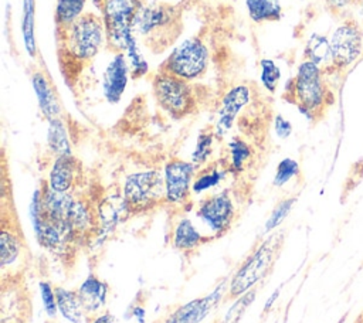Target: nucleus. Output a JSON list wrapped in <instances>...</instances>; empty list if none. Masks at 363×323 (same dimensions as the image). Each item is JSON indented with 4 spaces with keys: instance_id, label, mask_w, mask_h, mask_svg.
I'll return each instance as SVG.
<instances>
[{
    "instance_id": "12",
    "label": "nucleus",
    "mask_w": 363,
    "mask_h": 323,
    "mask_svg": "<svg viewBox=\"0 0 363 323\" xmlns=\"http://www.w3.org/2000/svg\"><path fill=\"white\" fill-rule=\"evenodd\" d=\"M196 214L208 225L216 238L225 235L237 218V208L230 190L213 193L200 200Z\"/></svg>"
},
{
    "instance_id": "21",
    "label": "nucleus",
    "mask_w": 363,
    "mask_h": 323,
    "mask_svg": "<svg viewBox=\"0 0 363 323\" xmlns=\"http://www.w3.org/2000/svg\"><path fill=\"white\" fill-rule=\"evenodd\" d=\"M55 296L58 312L65 320L71 323H82L84 320H88L86 312L82 306L77 289L71 290L62 286H55Z\"/></svg>"
},
{
    "instance_id": "11",
    "label": "nucleus",
    "mask_w": 363,
    "mask_h": 323,
    "mask_svg": "<svg viewBox=\"0 0 363 323\" xmlns=\"http://www.w3.org/2000/svg\"><path fill=\"white\" fill-rule=\"evenodd\" d=\"M193 162H186L179 157L170 159L163 169L166 205L174 210H186L191 205L193 180L197 171Z\"/></svg>"
},
{
    "instance_id": "10",
    "label": "nucleus",
    "mask_w": 363,
    "mask_h": 323,
    "mask_svg": "<svg viewBox=\"0 0 363 323\" xmlns=\"http://www.w3.org/2000/svg\"><path fill=\"white\" fill-rule=\"evenodd\" d=\"M0 285L1 323H30L33 316V302L24 280V272L1 275Z\"/></svg>"
},
{
    "instance_id": "31",
    "label": "nucleus",
    "mask_w": 363,
    "mask_h": 323,
    "mask_svg": "<svg viewBox=\"0 0 363 323\" xmlns=\"http://www.w3.org/2000/svg\"><path fill=\"white\" fill-rule=\"evenodd\" d=\"M298 174H299V164H298V162L294 160V159L286 157V159H284V160H281L278 163L272 183H274L275 187H282L289 180L296 177Z\"/></svg>"
},
{
    "instance_id": "4",
    "label": "nucleus",
    "mask_w": 363,
    "mask_h": 323,
    "mask_svg": "<svg viewBox=\"0 0 363 323\" xmlns=\"http://www.w3.org/2000/svg\"><path fill=\"white\" fill-rule=\"evenodd\" d=\"M182 28V11L179 7L152 3L143 4L139 10L133 24V34L152 52L159 54L177 40Z\"/></svg>"
},
{
    "instance_id": "33",
    "label": "nucleus",
    "mask_w": 363,
    "mask_h": 323,
    "mask_svg": "<svg viewBox=\"0 0 363 323\" xmlns=\"http://www.w3.org/2000/svg\"><path fill=\"white\" fill-rule=\"evenodd\" d=\"M38 288H40V292H41V299H43L45 313L50 317H54L57 314V310H58L57 296H55V286H52L47 279H44V280H40Z\"/></svg>"
},
{
    "instance_id": "23",
    "label": "nucleus",
    "mask_w": 363,
    "mask_h": 323,
    "mask_svg": "<svg viewBox=\"0 0 363 323\" xmlns=\"http://www.w3.org/2000/svg\"><path fill=\"white\" fill-rule=\"evenodd\" d=\"M86 0H57L55 4V34L65 31L85 11Z\"/></svg>"
},
{
    "instance_id": "2",
    "label": "nucleus",
    "mask_w": 363,
    "mask_h": 323,
    "mask_svg": "<svg viewBox=\"0 0 363 323\" xmlns=\"http://www.w3.org/2000/svg\"><path fill=\"white\" fill-rule=\"evenodd\" d=\"M328 75L316 64L303 60L296 74L286 82L282 98L295 105L309 120H320L335 102Z\"/></svg>"
},
{
    "instance_id": "28",
    "label": "nucleus",
    "mask_w": 363,
    "mask_h": 323,
    "mask_svg": "<svg viewBox=\"0 0 363 323\" xmlns=\"http://www.w3.org/2000/svg\"><path fill=\"white\" fill-rule=\"evenodd\" d=\"M23 38L26 44V50L31 57H35L37 47H35V35H34V1L24 0V14H23Z\"/></svg>"
},
{
    "instance_id": "32",
    "label": "nucleus",
    "mask_w": 363,
    "mask_h": 323,
    "mask_svg": "<svg viewBox=\"0 0 363 323\" xmlns=\"http://www.w3.org/2000/svg\"><path fill=\"white\" fill-rule=\"evenodd\" d=\"M295 201H296V197H288V198L281 200V201L275 205V208L272 210L269 218L267 220L264 231H265V232H271V231H274L278 225H281L282 221H284V220L286 218V215L289 214V211H291V208H292V205H294Z\"/></svg>"
},
{
    "instance_id": "35",
    "label": "nucleus",
    "mask_w": 363,
    "mask_h": 323,
    "mask_svg": "<svg viewBox=\"0 0 363 323\" xmlns=\"http://www.w3.org/2000/svg\"><path fill=\"white\" fill-rule=\"evenodd\" d=\"M274 130L281 139H286L292 133V125L282 115H277L274 118Z\"/></svg>"
},
{
    "instance_id": "22",
    "label": "nucleus",
    "mask_w": 363,
    "mask_h": 323,
    "mask_svg": "<svg viewBox=\"0 0 363 323\" xmlns=\"http://www.w3.org/2000/svg\"><path fill=\"white\" fill-rule=\"evenodd\" d=\"M228 174L220 160L206 163L204 166L199 167L193 180V193L200 194L213 187H217L221 180Z\"/></svg>"
},
{
    "instance_id": "29",
    "label": "nucleus",
    "mask_w": 363,
    "mask_h": 323,
    "mask_svg": "<svg viewBox=\"0 0 363 323\" xmlns=\"http://www.w3.org/2000/svg\"><path fill=\"white\" fill-rule=\"evenodd\" d=\"M255 293L257 290L255 289H251L248 290L247 293L241 295L240 298H237L234 300V303L231 305V307L228 309L223 323H240L241 317L244 316L245 310L248 309V306L254 302V298H255Z\"/></svg>"
},
{
    "instance_id": "25",
    "label": "nucleus",
    "mask_w": 363,
    "mask_h": 323,
    "mask_svg": "<svg viewBox=\"0 0 363 323\" xmlns=\"http://www.w3.org/2000/svg\"><path fill=\"white\" fill-rule=\"evenodd\" d=\"M47 146L50 152L58 156H67L71 153V142L67 132V128L61 118L48 120V135H47Z\"/></svg>"
},
{
    "instance_id": "14",
    "label": "nucleus",
    "mask_w": 363,
    "mask_h": 323,
    "mask_svg": "<svg viewBox=\"0 0 363 323\" xmlns=\"http://www.w3.org/2000/svg\"><path fill=\"white\" fill-rule=\"evenodd\" d=\"M250 101L251 91L247 85H235L224 94L217 110V122L214 125L217 139H221L230 132L238 113L244 109L245 105L250 103Z\"/></svg>"
},
{
    "instance_id": "19",
    "label": "nucleus",
    "mask_w": 363,
    "mask_h": 323,
    "mask_svg": "<svg viewBox=\"0 0 363 323\" xmlns=\"http://www.w3.org/2000/svg\"><path fill=\"white\" fill-rule=\"evenodd\" d=\"M220 162L228 174L240 176L251 167L254 162V149L245 139L235 136L225 144Z\"/></svg>"
},
{
    "instance_id": "26",
    "label": "nucleus",
    "mask_w": 363,
    "mask_h": 323,
    "mask_svg": "<svg viewBox=\"0 0 363 323\" xmlns=\"http://www.w3.org/2000/svg\"><path fill=\"white\" fill-rule=\"evenodd\" d=\"M248 16L255 23L278 21L282 17L279 0H245Z\"/></svg>"
},
{
    "instance_id": "8",
    "label": "nucleus",
    "mask_w": 363,
    "mask_h": 323,
    "mask_svg": "<svg viewBox=\"0 0 363 323\" xmlns=\"http://www.w3.org/2000/svg\"><path fill=\"white\" fill-rule=\"evenodd\" d=\"M329 75L347 74L363 58V30L354 18H345L332 33Z\"/></svg>"
},
{
    "instance_id": "20",
    "label": "nucleus",
    "mask_w": 363,
    "mask_h": 323,
    "mask_svg": "<svg viewBox=\"0 0 363 323\" xmlns=\"http://www.w3.org/2000/svg\"><path fill=\"white\" fill-rule=\"evenodd\" d=\"M31 81H33V86L37 94V98H38L40 109L44 113V116L47 118V120L61 118V115H60L61 109H60L57 95H55L52 86L50 85L47 76H44L43 72L37 71L33 74Z\"/></svg>"
},
{
    "instance_id": "6",
    "label": "nucleus",
    "mask_w": 363,
    "mask_h": 323,
    "mask_svg": "<svg viewBox=\"0 0 363 323\" xmlns=\"http://www.w3.org/2000/svg\"><path fill=\"white\" fill-rule=\"evenodd\" d=\"M126 215L147 214L166 205L164 176L160 170H143L129 174L122 187Z\"/></svg>"
},
{
    "instance_id": "5",
    "label": "nucleus",
    "mask_w": 363,
    "mask_h": 323,
    "mask_svg": "<svg viewBox=\"0 0 363 323\" xmlns=\"http://www.w3.org/2000/svg\"><path fill=\"white\" fill-rule=\"evenodd\" d=\"M284 245L282 234H274L254 246L251 254L241 262L233 273L228 286H225V299L235 300L241 295L254 289V286L267 278L279 256Z\"/></svg>"
},
{
    "instance_id": "34",
    "label": "nucleus",
    "mask_w": 363,
    "mask_h": 323,
    "mask_svg": "<svg viewBox=\"0 0 363 323\" xmlns=\"http://www.w3.org/2000/svg\"><path fill=\"white\" fill-rule=\"evenodd\" d=\"M325 3L328 8L337 16L343 14L346 10H349L354 4L360 6V0H325Z\"/></svg>"
},
{
    "instance_id": "1",
    "label": "nucleus",
    "mask_w": 363,
    "mask_h": 323,
    "mask_svg": "<svg viewBox=\"0 0 363 323\" xmlns=\"http://www.w3.org/2000/svg\"><path fill=\"white\" fill-rule=\"evenodd\" d=\"M57 35V54L67 85H72L81 71L106 44L102 16L85 11L65 31Z\"/></svg>"
},
{
    "instance_id": "3",
    "label": "nucleus",
    "mask_w": 363,
    "mask_h": 323,
    "mask_svg": "<svg viewBox=\"0 0 363 323\" xmlns=\"http://www.w3.org/2000/svg\"><path fill=\"white\" fill-rule=\"evenodd\" d=\"M142 0H102L101 16L106 31V44L115 52H123L132 61V67L146 71V64L138 54L133 24Z\"/></svg>"
},
{
    "instance_id": "37",
    "label": "nucleus",
    "mask_w": 363,
    "mask_h": 323,
    "mask_svg": "<svg viewBox=\"0 0 363 323\" xmlns=\"http://www.w3.org/2000/svg\"><path fill=\"white\" fill-rule=\"evenodd\" d=\"M360 10H362V13H363V0H360Z\"/></svg>"
},
{
    "instance_id": "7",
    "label": "nucleus",
    "mask_w": 363,
    "mask_h": 323,
    "mask_svg": "<svg viewBox=\"0 0 363 323\" xmlns=\"http://www.w3.org/2000/svg\"><path fill=\"white\" fill-rule=\"evenodd\" d=\"M155 99L162 110L173 119H183L197 109V96L191 82L159 71L152 79Z\"/></svg>"
},
{
    "instance_id": "18",
    "label": "nucleus",
    "mask_w": 363,
    "mask_h": 323,
    "mask_svg": "<svg viewBox=\"0 0 363 323\" xmlns=\"http://www.w3.org/2000/svg\"><path fill=\"white\" fill-rule=\"evenodd\" d=\"M77 292L79 295V299L89 320L91 317L99 314L102 307L106 305L109 286L104 279H101L95 273H89L85 278V280L79 285Z\"/></svg>"
},
{
    "instance_id": "13",
    "label": "nucleus",
    "mask_w": 363,
    "mask_h": 323,
    "mask_svg": "<svg viewBox=\"0 0 363 323\" xmlns=\"http://www.w3.org/2000/svg\"><path fill=\"white\" fill-rule=\"evenodd\" d=\"M84 171L81 162L74 154L54 159L48 171L47 184L58 193H75L82 184Z\"/></svg>"
},
{
    "instance_id": "15",
    "label": "nucleus",
    "mask_w": 363,
    "mask_h": 323,
    "mask_svg": "<svg viewBox=\"0 0 363 323\" xmlns=\"http://www.w3.org/2000/svg\"><path fill=\"white\" fill-rule=\"evenodd\" d=\"M217 239L214 235L201 234L196 225L186 217L179 218L170 230V242L174 249L184 255L196 254L204 244Z\"/></svg>"
},
{
    "instance_id": "24",
    "label": "nucleus",
    "mask_w": 363,
    "mask_h": 323,
    "mask_svg": "<svg viewBox=\"0 0 363 323\" xmlns=\"http://www.w3.org/2000/svg\"><path fill=\"white\" fill-rule=\"evenodd\" d=\"M305 60L316 64L326 75H329L332 62L329 41L320 34H312L305 47Z\"/></svg>"
},
{
    "instance_id": "30",
    "label": "nucleus",
    "mask_w": 363,
    "mask_h": 323,
    "mask_svg": "<svg viewBox=\"0 0 363 323\" xmlns=\"http://www.w3.org/2000/svg\"><path fill=\"white\" fill-rule=\"evenodd\" d=\"M259 67H261V84L262 86L274 94L277 86H278V82H279V78H281V71L278 68V65L272 61V60H268V58H264L261 60L259 62Z\"/></svg>"
},
{
    "instance_id": "16",
    "label": "nucleus",
    "mask_w": 363,
    "mask_h": 323,
    "mask_svg": "<svg viewBox=\"0 0 363 323\" xmlns=\"http://www.w3.org/2000/svg\"><path fill=\"white\" fill-rule=\"evenodd\" d=\"M128 75H129V64L128 58L123 52H115L113 58L108 64L104 79H102V89L104 96L108 102L116 103L122 98L125 88L128 85Z\"/></svg>"
},
{
    "instance_id": "27",
    "label": "nucleus",
    "mask_w": 363,
    "mask_h": 323,
    "mask_svg": "<svg viewBox=\"0 0 363 323\" xmlns=\"http://www.w3.org/2000/svg\"><path fill=\"white\" fill-rule=\"evenodd\" d=\"M217 139L214 126H207L206 129H203L199 136H197V142H196V147L191 153V162L197 166L201 167L206 163H208V159L213 153V147H214V142Z\"/></svg>"
},
{
    "instance_id": "36",
    "label": "nucleus",
    "mask_w": 363,
    "mask_h": 323,
    "mask_svg": "<svg viewBox=\"0 0 363 323\" xmlns=\"http://www.w3.org/2000/svg\"><path fill=\"white\" fill-rule=\"evenodd\" d=\"M115 316L111 313V312H101L99 314H96V316H94V317H91L89 319V322L91 323H115Z\"/></svg>"
},
{
    "instance_id": "9",
    "label": "nucleus",
    "mask_w": 363,
    "mask_h": 323,
    "mask_svg": "<svg viewBox=\"0 0 363 323\" xmlns=\"http://www.w3.org/2000/svg\"><path fill=\"white\" fill-rule=\"evenodd\" d=\"M208 58V48L204 41L200 37H190L174 47L159 67V71L193 82L207 71Z\"/></svg>"
},
{
    "instance_id": "17",
    "label": "nucleus",
    "mask_w": 363,
    "mask_h": 323,
    "mask_svg": "<svg viewBox=\"0 0 363 323\" xmlns=\"http://www.w3.org/2000/svg\"><path fill=\"white\" fill-rule=\"evenodd\" d=\"M221 292H223V285L218 286L211 293H208L207 296L197 298L184 305H180L167 316L164 323H200L210 313V310L218 303V299L221 298Z\"/></svg>"
}]
</instances>
